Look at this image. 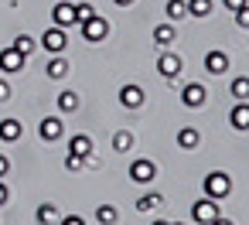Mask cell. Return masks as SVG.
Listing matches in <instances>:
<instances>
[{
    "instance_id": "6da1fadb",
    "label": "cell",
    "mask_w": 249,
    "mask_h": 225,
    "mask_svg": "<svg viewBox=\"0 0 249 225\" xmlns=\"http://www.w3.org/2000/svg\"><path fill=\"white\" fill-rule=\"evenodd\" d=\"M201 188H205V194L208 198H225L229 191H232V177L225 174V171H212V174H205V181H201Z\"/></svg>"
},
{
    "instance_id": "7a4b0ae2",
    "label": "cell",
    "mask_w": 249,
    "mask_h": 225,
    "mask_svg": "<svg viewBox=\"0 0 249 225\" xmlns=\"http://www.w3.org/2000/svg\"><path fill=\"white\" fill-rule=\"evenodd\" d=\"M222 211H218V205H215V198H198L195 205H191V218H195V225H212L215 218H218Z\"/></svg>"
},
{
    "instance_id": "3957f363",
    "label": "cell",
    "mask_w": 249,
    "mask_h": 225,
    "mask_svg": "<svg viewBox=\"0 0 249 225\" xmlns=\"http://www.w3.org/2000/svg\"><path fill=\"white\" fill-rule=\"evenodd\" d=\"M41 48L52 52V55H62V52L69 48V35H65V28H48V31L41 35Z\"/></svg>"
},
{
    "instance_id": "277c9868",
    "label": "cell",
    "mask_w": 249,
    "mask_h": 225,
    "mask_svg": "<svg viewBox=\"0 0 249 225\" xmlns=\"http://www.w3.org/2000/svg\"><path fill=\"white\" fill-rule=\"evenodd\" d=\"M154 177H157V164H154V160L140 157V160L130 164V181H137V184H150Z\"/></svg>"
},
{
    "instance_id": "5b68a950",
    "label": "cell",
    "mask_w": 249,
    "mask_h": 225,
    "mask_svg": "<svg viewBox=\"0 0 249 225\" xmlns=\"http://www.w3.org/2000/svg\"><path fill=\"white\" fill-rule=\"evenodd\" d=\"M79 28H82V38H86V41H103V38L109 35V24H106V17H99V14L89 17V21H82Z\"/></svg>"
},
{
    "instance_id": "8992f818",
    "label": "cell",
    "mask_w": 249,
    "mask_h": 225,
    "mask_svg": "<svg viewBox=\"0 0 249 225\" xmlns=\"http://www.w3.org/2000/svg\"><path fill=\"white\" fill-rule=\"evenodd\" d=\"M24 69V55L11 45V48H4L0 52V72H7V75H14V72H21Z\"/></svg>"
},
{
    "instance_id": "52a82bcc",
    "label": "cell",
    "mask_w": 249,
    "mask_h": 225,
    "mask_svg": "<svg viewBox=\"0 0 249 225\" xmlns=\"http://www.w3.org/2000/svg\"><path fill=\"white\" fill-rule=\"evenodd\" d=\"M157 72H160L164 79H178V75L184 72L181 55H160V58H157Z\"/></svg>"
},
{
    "instance_id": "ba28073f",
    "label": "cell",
    "mask_w": 249,
    "mask_h": 225,
    "mask_svg": "<svg viewBox=\"0 0 249 225\" xmlns=\"http://www.w3.org/2000/svg\"><path fill=\"white\" fill-rule=\"evenodd\" d=\"M52 21H55V28H72L75 24V4H55L52 7Z\"/></svg>"
},
{
    "instance_id": "9c48e42d",
    "label": "cell",
    "mask_w": 249,
    "mask_h": 225,
    "mask_svg": "<svg viewBox=\"0 0 249 225\" xmlns=\"http://www.w3.org/2000/svg\"><path fill=\"white\" fill-rule=\"evenodd\" d=\"M205 99H208V92H205V86H198V82L184 86V92H181V103H184L188 109H198V106H205Z\"/></svg>"
},
{
    "instance_id": "30bf717a",
    "label": "cell",
    "mask_w": 249,
    "mask_h": 225,
    "mask_svg": "<svg viewBox=\"0 0 249 225\" xmlns=\"http://www.w3.org/2000/svg\"><path fill=\"white\" fill-rule=\"evenodd\" d=\"M62 133H65V126H62L58 116H45V120L38 123V137H41V140H58Z\"/></svg>"
},
{
    "instance_id": "8fae6325",
    "label": "cell",
    "mask_w": 249,
    "mask_h": 225,
    "mask_svg": "<svg viewBox=\"0 0 249 225\" xmlns=\"http://www.w3.org/2000/svg\"><path fill=\"white\" fill-rule=\"evenodd\" d=\"M205 69H208L212 75H222V72L229 69V55H225V52H208V55H205Z\"/></svg>"
},
{
    "instance_id": "7c38bea8",
    "label": "cell",
    "mask_w": 249,
    "mask_h": 225,
    "mask_svg": "<svg viewBox=\"0 0 249 225\" xmlns=\"http://www.w3.org/2000/svg\"><path fill=\"white\" fill-rule=\"evenodd\" d=\"M120 103L130 106V109L143 106V89H140V86H123V89H120Z\"/></svg>"
},
{
    "instance_id": "4fadbf2b",
    "label": "cell",
    "mask_w": 249,
    "mask_h": 225,
    "mask_svg": "<svg viewBox=\"0 0 249 225\" xmlns=\"http://www.w3.org/2000/svg\"><path fill=\"white\" fill-rule=\"evenodd\" d=\"M21 133H24V126H21L18 120H0V140H4V143L21 140Z\"/></svg>"
},
{
    "instance_id": "5bb4252c",
    "label": "cell",
    "mask_w": 249,
    "mask_h": 225,
    "mask_svg": "<svg viewBox=\"0 0 249 225\" xmlns=\"http://www.w3.org/2000/svg\"><path fill=\"white\" fill-rule=\"evenodd\" d=\"M229 123L235 130H249V103H239L232 113H229Z\"/></svg>"
},
{
    "instance_id": "9a60e30c",
    "label": "cell",
    "mask_w": 249,
    "mask_h": 225,
    "mask_svg": "<svg viewBox=\"0 0 249 225\" xmlns=\"http://www.w3.org/2000/svg\"><path fill=\"white\" fill-rule=\"evenodd\" d=\"M198 140H201V137H198V130H195V126L178 130V147H181V150H195V147H198Z\"/></svg>"
},
{
    "instance_id": "2e32d148",
    "label": "cell",
    "mask_w": 249,
    "mask_h": 225,
    "mask_svg": "<svg viewBox=\"0 0 249 225\" xmlns=\"http://www.w3.org/2000/svg\"><path fill=\"white\" fill-rule=\"evenodd\" d=\"M69 150H72V154H79V157H89L96 147H92V140H89L86 133H79V137H72V140H69Z\"/></svg>"
},
{
    "instance_id": "e0dca14e",
    "label": "cell",
    "mask_w": 249,
    "mask_h": 225,
    "mask_svg": "<svg viewBox=\"0 0 249 225\" xmlns=\"http://www.w3.org/2000/svg\"><path fill=\"white\" fill-rule=\"evenodd\" d=\"M174 38H178V35H174L171 24H157V28H154V45L167 48V45H174Z\"/></svg>"
},
{
    "instance_id": "ac0fdd59",
    "label": "cell",
    "mask_w": 249,
    "mask_h": 225,
    "mask_svg": "<svg viewBox=\"0 0 249 225\" xmlns=\"http://www.w3.org/2000/svg\"><path fill=\"white\" fill-rule=\"evenodd\" d=\"M164 14H167V21H184L188 17V4H184V0H167Z\"/></svg>"
},
{
    "instance_id": "d6986e66",
    "label": "cell",
    "mask_w": 249,
    "mask_h": 225,
    "mask_svg": "<svg viewBox=\"0 0 249 225\" xmlns=\"http://www.w3.org/2000/svg\"><path fill=\"white\" fill-rule=\"evenodd\" d=\"M45 72H48V79H65V75H69V62L55 55V58L45 65Z\"/></svg>"
},
{
    "instance_id": "ffe728a7",
    "label": "cell",
    "mask_w": 249,
    "mask_h": 225,
    "mask_svg": "<svg viewBox=\"0 0 249 225\" xmlns=\"http://www.w3.org/2000/svg\"><path fill=\"white\" fill-rule=\"evenodd\" d=\"M130 147H133V133H130V130H116V133H113V150L123 154V150H130Z\"/></svg>"
},
{
    "instance_id": "44dd1931",
    "label": "cell",
    "mask_w": 249,
    "mask_h": 225,
    "mask_svg": "<svg viewBox=\"0 0 249 225\" xmlns=\"http://www.w3.org/2000/svg\"><path fill=\"white\" fill-rule=\"evenodd\" d=\"M160 205H164L160 194H140V198H137V211H154V208H160Z\"/></svg>"
},
{
    "instance_id": "7402d4cb",
    "label": "cell",
    "mask_w": 249,
    "mask_h": 225,
    "mask_svg": "<svg viewBox=\"0 0 249 225\" xmlns=\"http://www.w3.org/2000/svg\"><path fill=\"white\" fill-rule=\"evenodd\" d=\"M116 218H120V211H116L113 205H99V208H96V222H99V225H113Z\"/></svg>"
},
{
    "instance_id": "603a6c76",
    "label": "cell",
    "mask_w": 249,
    "mask_h": 225,
    "mask_svg": "<svg viewBox=\"0 0 249 225\" xmlns=\"http://www.w3.org/2000/svg\"><path fill=\"white\" fill-rule=\"evenodd\" d=\"M188 14L191 17H208L212 14V0H188Z\"/></svg>"
},
{
    "instance_id": "cb8c5ba5",
    "label": "cell",
    "mask_w": 249,
    "mask_h": 225,
    "mask_svg": "<svg viewBox=\"0 0 249 225\" xmlns=\"http://www.w3.org/2000/svg\"><path fill=\"white\" fill-rule=\"evenodd\" d=\"M58 109L62 113H75L79 109V96L75 92H58Z\"/></svg>"
},
{
    "instance_id": "d4e9b609",
    "label": "cell",
    "mask_w": 249,
    "mask_h": 225,
    "mask_svg": "<svg viewBox=\"0 0 249 225\" xmlns=\"http://www.w3.org/2000/svg\"><path fill=\"white\" fill-rule=\"evenodd\" d=\"M14 48H18V52L28 58V55L35 52V38H31V35H18V38H14Z\"/></svg>"
},
{
    "instance_id": "484cf974",
    "label": "cell",
    "mask_w": 249,
    "mask_h": 225,
    "mask_svg": "<svg viewBox=\"0 0 249 225\" xmlns=\"http://www.w3.org/2000/svg\"><path fill=\"white\" fill-rule=\"evenodd\" d=\"M232 96H235L239 103H246V99H249V79H235V82H232Z\"/></svg>"
},
{
    "instance_id": "4316f807",
    "label": "cell",
    "mask_w": 249,
    "mask_h": 225,
    "mask_svg": "<svg viewBox=\"0 0 249 225\" xmlns=\"http://www.w3.org/2000/svg\"><path fill=\"white\" fill-rule=\"evenodd\" d=\"M89 17H96V7L92 4H75V24H82Z\"/></svg>"
},
{
    "instance_id": "83f0119b",
    "label": "cell",
    "mask_w": 249,
    "mask_h": 225,
    "mask_svg": "<svg viewBox=\"0 0 249 225\" xmlns=\"http://www.w3.org/2000/svg\"><path fill=\"white\" fill-rule=\"evenodd\" d=\"M65 167H69V171H82V167H86V157H79V154H72V150H69Z\"/></svg>"
},
{
    "instance_id": "f1b7e54d",
    "label": "cell",
    "mask_w": 249,
    "mask_h": 225,
    "mask_svg": "<svg viewBox=\"0 0 249 225\" xmlns=\"http://www.w3.org/2000/svg\"><path fill=\"white\" fill-rule=\"evenodd\" d=\"M38 222H41V225L55 222V205H41V208H38Z\"/></svg>"
},
{
    "instance_id": "f546056e",
    "label": "cell",
    "mask_w": 249,
    "mask_h": 225,
    "mask_svg": "<svg viewBox=\"0 0 249 225\" xmlns=\"http://www.w3.org/2000/svg\"><path fill=\"white\" fill-rule=\"evenodd\" d=\"M235 24H239V28H246V31H249V4H246V7H239V11H235Z\"/></svg>"
},
{
    "instance_id": "4dcf8cb0",
    "label": "cell",
    "mask_w": 249,
    "mask_h": 225,
    "mask_svg": "<svg viewBox=\"0 0 249 225\" xmlns=\"http://www.w3.org/2000/svg\"><path fill=\"white\" fill-rule=\"evenodd\" d=\"M222 4H225V7H229V11H232V14H235V11H239V7H246V0H222Z\"/></svg>"
},
{
    "instance_id": "1f68e13d",
    "label": "cell",
    "mask_w": 249,
    "mask_h": 225,
    "mask_svg": "<svg viewBox=\"0 0 249 225\" xmlns=\"http://www.w3.org/2000/svg\"><path fill=\"white\" fill-rule=\"evenodd\" d=\"M11 99V86L7 82H0V103H7Z\"/></svg>"
},
{
    "instance_id": "d6a6232c",
    "label": "cell",
    "mask_w": 249,
    "mask_h": 225,
    "mask_svg": "<svg viewBox=\"0 0 249 225\" xmlns=\"http://www.w3.org/2000/svg\"><path fill=\"white\" fill-rule=\"evenodd\" d=\"M62 225H86L79 215H69V218H62Z\"/></svg>"
},
{
    "instance_id": "836d02e7",
    "label": "cell",
    "mask_w": 249,
    "mask_h": 225,
    "mask_svg": "<svg viewBox=\"0 0 249 225\" xmlns=\"http://www.w3.org/2000/svg\"><path fill=\"white\" fill-rule=\"evenodd\" d=\"M7 194H11V191H7V184L0 181V205H7Z\"/></svg>"
},
{
    "instance_id": "e575fe53",
    "label": "cell",
    "mask_w": 249,
    "mask_h": 225,
    "mask_svg": "<svg viewBox=\"0 0 249 225\" xmlns=\"http://www.w3.org/2000/svg\"><path fill=\"white\" fill-rule=\"evenodd\" d=\"M7 171H11V164H7V157H0V177H4Z\"/></svg>"
},
{
    "instance_id": "d590c367",
    "label": "cell",
    "mask_w": 249,
    "mask_h": 225,
    "mask_svg": "<svg viewBox=\"0 0 249 225\" xmlns=\"http://www.w3.org/2000/svg\"><path fill=\"white\" fill-rule=\"evenodd\" d=\"M212 225H235V222H229V218H222V215H218V218H215Z\"/></svg>"
},
{
    "instance_id": "8d00e7d4",
    "label": "cell",
    "mask_w": 249,
    "mask_h": 225,
    "mask_svg": "<svg viewBox=\"0 0 249 225\" xmlns=\"http://www.w3.org/2000/svg\"><path fill=\"white\" fill-rule=\"evenodd\" d=\"M113 4H116V7H130V4H133V0H113Z\"/></svg>"
},
{
    "instance_id": "74e56055",
    "label": "cell",
    "mask_w": 249,
    "mask_h": 225,
    "mask_svg": "<svg viewBox=\"0 0 249 225\" xmlns=\"http://www.w3.org/2000/svg\"><path fill=\"white\" fill-rule=\"evenodd\" d=\"M154 225H171V222H154Z\"/></svg>"
},
{
    "instance_id": "f35d334b",
    "label": "cell",
    "mask_w": 249,
    "mask_h": 225,
    "mask_svg": "<svg viewBox=\"0 0 249 225\" xmlns=\"http://www.w3.org/2000/svg\"><path fill=\"white\" fill-rule=\"evenodd\" d=\"M174 225H181V222H174Z\"/></svg>"
}]
</instances>
